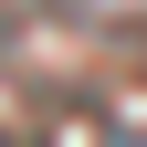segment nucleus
Segmentation results:
<instances>
[{"label": "nucleus", "mask_w": 147, "mask_h": 147, "mask_svg": "<svg viewBox=\"0 0 147 147\" xmlns=\"http://www.w3.org/2000/svg\"><path fill=\"white\" fill-rule=\"evenodd\" d=\"M0 53H11V0H0Z\"/></svg>", "instance_id": "nucleus-3"}, {"label": "nucleus", "mask_w": 147, "mask_h": 147, "mask_svg": "<svg viewBox=\"0 0 147 147\" xmlns=\"http://www.w3.org/2000/svg\"><path fill=\"white\" fill-rule=\"evenodd\" d=\"M0 147H21V137H0Z\"/></svg>", "instance_id": "nucleus-4"}, {"label": "nucleus", "mask_w": 147, "mask_h": 147, "mask_svg": "<svg viewBox=\"0 0 147 147\" xmlns=\"http://www.w3.org/2000/svg\"><path fill=\"white\" fill-rule=\"evenodd\" d=\"M116 63H126V74L147 84V21H116Z\"/></svg>", "instance_id": "nucleus-2"}, {"label": "nucleus", "mask_w": 147, "mask_h": 147, "mask_svg": "<svg viewBox=\"0 0 147 147\" xmlns=\"http://www.w3.org/2000/svg\"><path fill=\"white\" fill-rule=\"evenodd\" d=\"M53 11H63V21H105V32H116V21H137L147 0H53Z\"/></svg>", "instance_id": "nucleus-1"}]
</instances>
